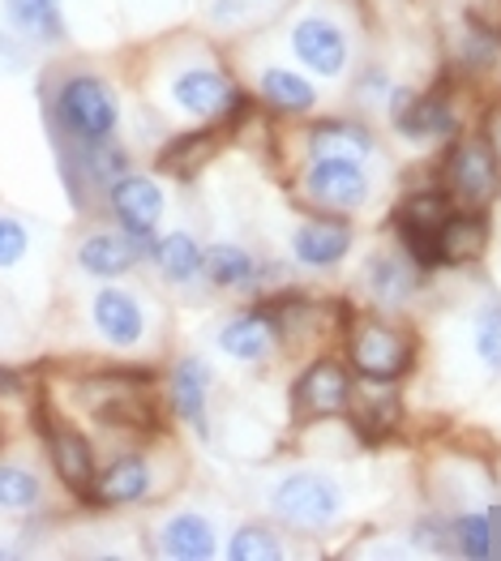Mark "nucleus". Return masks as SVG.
<instances>
[{"label": "nucleus", "mask_w": 501, "mask_h": 561, "mask_svg": "<svg viewBox=\"0 0 501 561\" xmlns=\"http://www.w3.org/2000/svg\"><path fill=\"white\" fill-rule=\"evenodd\" d=\"M150 381H155L150 369L103 365V369L73 377V399L94 424L150 437V433H159V403L150 394Z\"/></svg>", "instance_id": "f257e3e1"}, {"label": "nucleus", "mask_w": 501, "mask_h": 561, "mask_svg": "<svg viewBox=\"0 0 501 561\" xmlns=\"http://www.w3.org/2000/svg\"><path fill=\"white\" fill-rule=\"evenodd\" d=\"M47 116L60 146H99L112 141L121 129V94L107 78L73 69L56 78V87L47 91Z\"/></svg>", "instance_id": "f03ea898"}, {"label": "nucleus", "mask_w": 501, "mask_h": 561, "mask_svg": "<svg viewBox=\"0 0 501 561\" xmlns=\"http://www.w3.org/2000/svg\"><path fill=\"white\" fill-rule=\"evenodd\" d=\"M31 424L39 428V442L47 450V463L56 471V480L65 484V493L82 506H91L94 480H99V455H94L91 437L52 408V399H35L31 408Z\"/></svg>", "instance_id": "7ed1b4c3"}, {"label": "nucleus", "mask_w": 501, "mask_h": 561, "mask_svg": "<svg viewBox=\"0 0 501 561\" xmlns=\"http://www.w3.org/2000/svg\"><path fill=\"white\" fill-rule=\"evenodd\" d=\"M348 356H352V365H356L361 377L390 386V381L411 374L415 339H411V330L390 327L382 318H356L352 330H348Z\"/></svg>", "instance_id": "20e7f679"}, {"label": "nucleus", "mask_w": 501, "mask_h": 561, "mask_svg": "<svg viewBox=\"0 0 501 561\" xmlns=\"http://www.w3.org/2000/svg\"><path fill=\"white\" fill-rule=\"evenodd\" d=\"M442 188L455 197L463 210H485L501 188L498 150L489 138H458L442 163Z\"/></svg>", "instance_id": "39448f33"}, {"label": "nucleus", "mask_w": 501, "mask_h": 561, "mask_svg": "<svg viewBox=\"0 0 501 561\" xmlns=\"http://www.w3.org/2000/svg\"><path fill=\"white\" fill-rule=\"evenodd\" d=\"M271 502H274V515L283 518V523L309 527V531L330 527V523L339 518V511H343L339 484L318 476V471H296V476H287V480L274 489Z\"/></svg>", "instance_id": "423d86ee"}, {"label": "nucleus", "mask_w": 501, "mask_h": 561, "mask_svg": "<svg viewBox=\"0 0 501 561\" xmlns=\"http://www.w3.org/2000/svg\"><path fill=\"white\" fill-rule=\"evenodd\" d=\"M103 202H107L112 219L121 224V232H129L137 244L150 249L155 228H159V219H163V188L155 185L150 176H141V172H125V176H116V181L107 185Z\"/></svg>", "instance_id": "0eeeda50"}, {"label": "nucleus", "mask_w": 501, "mask_h": 561, "mask_svg": "<svg viewBox=\"0 0 501 561\" xmlns=\"http://www.w3.org/2000/svg\"><path fill=\"white\" fill-rule=\"evenodd\" d=\"M352 403V377L334 356L314 360L292 386V416L296 421H321V416H343Z\"/></svg>", "instance_id": "6e6552de"}, {"label": "nucleus", "mask_w": 501, "mask_h": 561, "mask_svg": "<svg viewBox=\"0 0 501 561\" xmlns=\"http://www.w3.org/2000/svg\"><path fill=\"white\" fill-rule=\"evenodd\" d=\"M172 103L181 107L184 116H193V121H231V112H236V103H240V94L231 87L228 78L219 73V69H206V65H189L181 69L177 78H172Z\"/></svg>", "instance_id": "1a4fd4ad"}, {"label": "nucleus", "mask_w": 501, "mask_h": 561, "mask_svg": "<svg viewBox=\"0 0 501 561\" xmlns=\"http://www.w3.org/2000/svg\"><path fill=\"white\" fill-rule=\"evenodd\" d=\"M91 327L107 347L129 352L146 339V309H141V300L134 291L107 283L91 296Z\"/></svg>", "instance_id": "9d476101"}, {"label": "nucleus", "mask_w": 501, "mask_h": 561, "mask_svg": "<svg viewBox=\"0 0 501 561\" xmlns=\"http://www.w3.org/2000/svg\"><path fill=\"white\" fill-rule=\"evenodd\" d=\"M390 116H395V129L411 141H433V138H446L455 134V107L446 91H429V94H415V91H390Z\"/></svg>", "instance_id": "9b49d317"}, {"label": "nucleus", "mask_w": 501, "mask_h": 561, "mask_svg": "<svg viewBox=\"0 0 501 561\" xmlns=\"http://www.w3.org/2000/svg\"><path fill=\"white\" fill-rule=\"evenodd\" d=\"M305 188L318 206L330 210H356L368 202V176L352 159H314L305 172Z\"/></svg>", "instance_id": "f8f14e48"}, {"label": "nucleus", "mask_w": 501, "mask_h": 561, "mask_svg": "<svg viewBox=\"0 0 501 561\" xmlns=\"http://www.w3.org/2000/svg\"><path fill=\"white\" fill-rule=\"evenodd\" d=\"M292 51L305 69H314L321 78H339L348 69V35L330 22V18H300L292 26Z\"/></svg>", "instance_id": "ddd939ff"}, {"label": "nucleus", "mask_w": 501, "mask_h": 561, "mask_svg": "<svg viewBox=\"0 0 501 561\" xmlns=\"http://www.w3.org/2000/svg\"><path fill=\"white\" fill-rule=\"evenodd\" d=\"M141 253H146V244H137L129 232H91L78 240L73 262H78V271L91 275V279L116 283L134 271Z\"/></svg>", "instance_id": "4468645a"}, {"label": "nucleus", "mask_w": 501, "mask_h": 561, "mask_svg": "<svg viewBox=\"0 0 501 561\" xmlns=\"http://www.w3.org/2000/svg\"><path fill=\"white\" fill-rule=\"evenodd\" d=\"M150 463L146 455H116L107 468H99V480H94L91 506H103V511H121V506H137L150 497Z\"/></svg>", "instance_id": "2eb2a0df"}, {"label": "nucleus", "mask_w": 501, "mask_h": 561, "mask_svg": "<svg viewBox=\"0 0 501 561\" xmlns=\"http://www.w3.org/2000/svg\"><path fill=\"white\" fill-rule=\"evenodd\" d=\"M224 141H228V129H215V121H210V125H197V129H189V134L168 141L155 163H159V172H168L177 181H189V176H197L219 154Z\"/></svg>", "instance_id": "dca6fc26"}, {"label": "nucleus", "mask_w": 501, "mask_h": 561, "mask_svg": "<svg viewBox=\"0 0 501 561\" xmlns=\"http://www.w3.org/2000/svg\"><path fill=\"white\" fill-rule=\"evenodd\" d=\"M206 390H210V369L202 356H184L172 369V412L181 416L202 442L210 437V421H206Z\"/></svg>", "instance_id": "f3484780"}, {"label": "nucleus", "mask_w": 501, "mask_h": 561, "mask_svg": "<svg viewBox=\"0 0 501 561\" xmlns=\"http://www.w3.org/2000/svg\"><path fill=\"white\" fill-rule=\"evenodd\" d=\"M489 224L485 210H451L446 224L437 228V266H467L485 253Z\"/></svg>", "instance_id": "a211bd4d"}, {"label": "nucleus", "mask_w": 501, "mask_h": 561, "mask_svg": "<svg viewBox=\"0 0 501 561\" xmlns=\"http://www.w3.org/2000/svg\"><path fill=\"white\" fill-rule=\"evenodd\" d=\"M4 22L31 44H65V13L56 0H4Z\"/></svg>", "instance_id": "6ab92c4d"}, {"label": "nucleus", "mask_w": 501, "mask_h": 561, "mask_svg": "<svg viewBox=\"0 0 501 561\" xmlns=\"http://www.w3.org/2000/svg\"><path fill=\"white\" fill-rule=\"evenodd\" d=\"M292 253H296V262H305L314 271L339 266L352 253V228L348 224H305L292 236Z\"/></svg>", "instance_id": "aec40b11"}, {"label": "nucleus", "mask_w": 501, "mask_h": 561, "mask_svg": "<svg viewBox=\"0 0 501 561\" xmlns=\"http://www.w3.org/2000/svg\"><path fill=\"white\" fill-rule=\"evenodd\" d=\"M146 253H150L155 271L168 283H177V287L197 279V275H202V262H206V249L189 232H168L163 240H150Z\"/></svg>", "instance_id": "412c9836"}, {"label": "nucleus", "mask_w": 501, "mask_h": 561, "mask_svg": "<svg viewBox=\"0 0 501 561\" xmlns=\"http://www.w3.org/2000/svg\"><path fill=\"white\" fill-rule=\"evenodd\" d=\"M373 154V134L356 121H321L309 134V159H352Z\"/></svg>", "instance_id": "4be33fe9"}, {"label": "nucleus", "mask_w": 501, "mask_h": 561, "mask_svg": "<svg viewBox=\"0 0 501 561\" xmlns=\"http://www.w3.org/2000/svg\"><path fill=\"white\" fill-rule=\"evenodd\" d=\"M159 536H163V553H172L181 561H206L215 553V527L202 515H193V511L172 515Z\"/></svg>", "instance_id": "5701e85b"}, {"label": "nucleus", "mask_w": 501, "mask_h": 561, "mask_svg": "<svg viewBox=\"0 0 501 561\" xmlns=\"http://www.w3.org/2000/svg\"><path fill=\"white\" fill-rule=\"evenodd\" d=\"M44 506V476L26 463L0 459V511L4 515H35Z\"/></svg>", "instance_id": "b1692460"}, {"label": "nucleus", "mask_w": 501, "mask_h": 561, "mask_svg": "<svg viewBox=\"0 0 501 561\" xmlns=\"http://www.w3.org/2000/svg\"><path fill=\"white\" fill-rule=\"evenodd\" d=\"M271 343H274V330L262 313H244V318H231L228 327L219 330V347L236 356V360H266L271 356Z\"/></svg>", "instance_id": "393cba45"}, {"label": "nucleus", "mask_w": 501, "mask_h": 561, "mask_svg": "<svg viewBox=\"0 0 501 561\" xmlns=\"http://www.w3.org/2000/svg\"><path fill=\"white\" fill-rule=\"evenodd\" d=\"M348 412H352V424H356L361 437H390V433L399 428V421H403V403H399V394H390V390L352 399Z\"/></svg>", "instance_id": "a878e982"}, {"label": "nucleus", "mask_w": 501, "mask_h": 561, "mask_svg": "<svg viewBox=\"0 0 501 561\" xmlns=\"http://www.w3.org/2000/svg\"><path fill=\"white\" fill-rule=\"evenodd\" d=\"M368 287H373V296L382 300V305H408L411 296H415V287H420V275L411 271V262H399V257H373V266H368Z\"/></svg>", "instance_id": "bb28decb"}, {"label": "nucleus", "mask_w": 501, "mask_h": 561, "mask_svg": "<svg viewBox=\"0 0 501 561\" xmlns=\"http://www.w3.org/2000/svg\"><path fill=\"white\" fill-rule=\"evenodd\" d=\"M258 91H262V99H266L271 107H278V112H309V107L318 103L314 82L300 78V73H292V69H266L262 82H258Z\"/></svg>", "instance_id": "cd10ccee"}, {"label": "nucleus", "mask_w": 501, "mask_h": 561, "mask_svg": "<svg viewBox=\"0 0 501 561\" xmlns=\"http://www.w3.org/2000/svg\"><path fill=\"white\" fill-rule=\"evenodd\" d=\"M202 275L215 287H249L258 279V262L240 244H210L206 262H202Z\"/></svg>", "instance_id": "c85d7f7f"}, {"label": "nucleus", "mask_w": 501, "mask_h": 561, "mask_svg": "<svg viewBox=\"0 0 501 561\" xmlns=\"http://www.w3.org/2000/svg\"><path fill=\"white\" fill-rule=\"evenodd\" d=\"M228 553L236 561H262V558H278V540H274L271 527H262V523H249V527H240L236 536H231Z\"/></svg>", "instance_id": "c756f323"}, {"label": "nucleus", "mask_w": 501, "mask_h": 561, "mask_svg": "<svg viewBox=\"0 0 501 561\" xmlns=\"http://www.w3.org/2000/svg\"><path fill=\"white\" fill-rule=\"evenodd\" d=\"M31 253V228L18 215L0 210V271H18Z\"/></svg>", "instance_id": "7c9ffc66"}, {"label": "nucleus", "mask_w": 501, "mask_h": 561, "mask_svg": "<svg viewBox=\"0 0 501 561\" xmlns=\"http://www.w3.org/2000/svg\"><path fill=\"white\" fill-rule=\"evenodd\" d=\"M476 352L489 369L501 374V305H485L476 318Z\"/></svg>", "instance_id": "2f4dec72"}, {"label": "nucleus", "mask_w": 501, "mask_h": 561, "mask_svg": "<svg viewBox=\"0 0 501 561\" xmlns=\"http://www.w3.org/2000/svg\"><path fill=\"white\" fill-rule=\"evenodd\" d=\"M455 536H458V549H463L467 558H485V553H489V518L485 515L458 518Z\"/></svg>", "instance_id": "473e14b6"}, {"label": "nucleus", "mask_w": 501, "mask_h": 561, "mask_svg": "<svg viewBox=\"0 0 501 561\" xmlns=\"http://www.w3.org/2000/svg\"><path fill=\"white\" fill-rule=\"evenodd\" d=\"M26 390H31V377H26V369L0 365V399H22Z\"/></svg>", "instance_id": "72a5a7b5"}]
</instances>
